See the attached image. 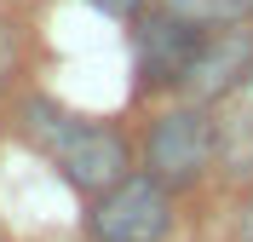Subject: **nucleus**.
<instances>
[{"instance_id": "obj_1", "label": "nucleus", "mask_w": 253, "mask_h": 242, "mask_svg": "<svg viewBox=\"0 0 253 242\" xmlns=\"http://www.w3.org/2000/svg\"><path fill=\"white\" fill-rule=\"evenodd\" d=\"M17 115H23V139L63 173L69 191H81V196L98 202V196H110L115 185L132 179V150H126L121 127L69 115L63 104H52V98H23Z\"/></svg>"}, {"instance_id": "obj_2", "label": "nucleus", "mask_w": 253, "mask_h": 242, "mask_svg": "<svg viewBox=\"0 0 253 242\" xmlns=\"http://www.w3.org/2000/svg\"><path fill=\"white\" fill-rule=\"evenodd\" d=\"M207 167H219V115L202 104L161 110L144 139V173L161 179L167 191H190L207 179Z\"/></svg>"}, {"instance_id": "obj_3", "label": "nucleus", "mask_w": 253, "mask_h": 242, "mask_svg": "<svg viewBox=\"0 0 253 242\" xmlns=\"http://www.w3.org/2000/svg\"><path fill=\"white\" fill-rule=\"evenodd\" d=\"M167 231H173V191L150 173H132L126 185L92 202L98 242H167Z\"/></svg>"}, {"instance_id": "obj_4", "label": "nucleus", "mask_w": 253, "mask_h": 242, "mask_svg": "<svg viewBox=\"0 0 253 242\" xmlns=\"http://www.w3.org/2000/svg\"><path fill=\"white\" fill-rule=\"evenodd\" d=\"M248 81H253V29L248 23H236V29H207L196 58H190V69H184L178 98L213 110V104H230Z\"/></svg>"}, {"instance_id": "obj_5", "label": "nucleus", "mask_w": 253, "mask_h": 242, "mask_svg": "<svg viewBox=\"0 0 253 242\" xmlns=\"http://www.w3.org/2000/svg\"><path fill=\"white\" fill-rule=\"evenodd\" d=\"M202 35L207 29H196V23H184V17H173V12H161V6L150 17H138V29H132L138 81L150 87V93H178L190 58H196V47H202Z\"/></svg>"}, {"instance_id": "obj_6", "label": "nucleus", "mask_w": 253, "mask_h": 242, "mask_svg": "<svg viewBox=\"0 0 253 242\" xmlns=\"http://www.w3.org/2000/svg\"><path fill=\"white\" fill-rule=\"evenodd\" d=\"M161 12L184 17L196 29H236V23H253V0H156Z\"/></svg>"}, {"instance_id": "obj_7", "label": "nucleus", "mask_w": 253, "mask_h": 242, "mask_svg": "<svg viewBox=\"0 0 253 242\" xmlns=\"http://www.w3.org/2000/svg\"><path fill=\"white\" fill-rule=\"evenodd\" d=\"M12 64H17V35H12L6 17H0V93L12 87Z\"/></svg>"}, {"instance_id": "obj_8", "label": "nucleus", "mask_w": 253, "mask_h": 242, "mask_svg": "<svg viewBox=\"0 0 253 242\" xmlns=\"http://www.w3.org/2000/svg\"><path fill=\"white\" fill-rule=\"evenodd\" d=\"M86 6H98V12H110V17H132L144 0H86Z\"/></svg>"}, {"instance_id": "obj_9", "label": "nucleus", "mask_w": 253, "mask_h": 242, "mask_svg": "<svg viewBox=\"0 0 253 242\" xmlns=\"http://www.w3.org/2000/svg\"><path fill=\"white\" fill-rule=\"evenodd\" d=\"M242 242H253V202L242 208Z\"/></svg>"}]
</instances>
